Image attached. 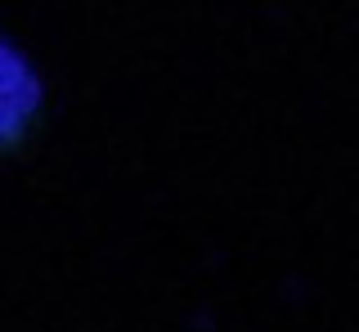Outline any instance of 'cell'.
I'll return each instance as SVG.
<instances>
[{"label": "cell", "mask_w": 359, "mask_h": 332, "mask_svg": "<svg viewBox=\"0 0 359 332\" xmlns=\"http://www.w3.org/2000/svg\"><path fill=\"white\" fill-rule=\"evenodd\" d=\"M36 108H41V81L32 72V63L14 46L0 41V153L27 135Z\"/></svg>", "instance_id": "cell-1"}]
</instances>
